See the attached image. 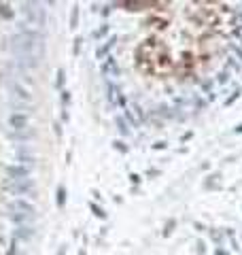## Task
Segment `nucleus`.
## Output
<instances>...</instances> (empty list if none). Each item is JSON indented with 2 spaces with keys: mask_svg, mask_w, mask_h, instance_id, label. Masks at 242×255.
Instances as JSON below:
<instances>
[{
  "mask_svg": "<svg viewBox=\"0 0 242 255\" xmlns=\"http://www.w3.org/2000/svg\"><path fill=\"white\" fill-rule=\"evenodd\" d=\"M9 49L15 53L19 66L38 68L45 58V36L34 30H19L9 38Z\"/></svg>",
  "mask_w": 242,
  "mask_h": 255,
  "instance_id": "nucleus-1",
  "label": "nucleus"
},
{
  "mask_svg": "<svg viewBox=\"0 0 242 255\" xmlns=\"http://www.w3.org/2000/svg\"><path fill=\"white\" fill-rule=\"evenodd\" d=\"M21 6H23V9H19V13L26 17L28 23H32V26H43V23H45V9H43V4H38V2H23Z\"/></svg>",
  "mask_w": 242,
  "mask_h": 255,
  "instance_id": "nucleus-2",
  "label": "nucleus"
},
{
  "mask_svg": "<svg viewBox=\"0 0 242 255\" xmlns=\"http://www.w3.org/2000/svg\"><path fill=\"white\" fill-rule=\"evenodd\" d=\"M11 92H13L15 98H19V100H26V102L32 100V94H30L21 83H11Z\"/></svg>",
  "mask_w": 242,
  "mask_h": 255,
  "instance_id": "nucleus-3",
  "label": "nucleus"
},
{
  "mask_svg": "<svg viewBox=\"0 0 242 255\" xmlns=\"http://www.w3.org/2000/svg\"><path fill=\"white\" fill-rule=\"evenodd\" d=\"M102 73H104V75H109V73L117 75V66H115V60H113V58H107V62H104V66H102Z\"/></svg>",
  "mask_w": 242,
  "mask_h": 255,
  "instance_id": "nucleus-4",
  "label": "nucleus"
},
{
  "mask_svg": "<svg viewBox=\"0 0 242 255\" xmlns=\"http://www.w3.org/2000/svg\"><path fill=\"white\" fill-rule=\"evenodd\" d=\"M55 202H58L60 209H62L64 204H66V189H64V185L58 187V196H55Z\"/></svg>",
  "mask_w": 242,
  "mask_h": 255,
  "instance_id": "nucleus-5",
  "label": "nucleus"
},
{
  "mask_svg": "<svg viewBox=\"0 0 242 255\" xmlns=\"http://www.w3.org/2000/svg\"><path fill=\"white\" fill-rule=\"evenodd\" d=\"M11 124L19 130V128H23V126L28 124V119H26V117H15V115H13V117H11Z\"/></svg>",
  "mask_w": 242,
  "mask_h": 255,
  "instance_id": "nucleus-6",
  "label": "nucleus"
},
{
  "mask_svg": "<svg viewBox=\"0 0 242 255\" xmlns=\"http://www.w3.org/2000/svg\"><path fill=\"white\" fill-rule=\"evenodd\" d=\"M77 21H79V6H75L70 13V28H77Z\"/></svg>",
  "mask_w": 242,
  "mask_h": 255,
  "instance_id": "nucleus-7",
  "label": "nucleus"
},
{
  "mask_svg": "<svg viewBox=\"0 0 242 255\" xmlns=\"http://www.w3.org/2000/svg\"><path fill=\"white\" fill-rule=\"evenodd\" d=\"M64 81H66V75H64V70L60 68V70H58V81H55V85H58V90H60V87H64Z\"/></svg>",
  "mask_w": 242,
  "mask_h": 255,
  "instance_id": "nucleus-8",
  "label": "nucleus"
},
{
  "mask_svg": "<svg viewBox=\"0 0 242 255\" xmlns=\"http://www.w3.org/2000/svg\"><path fill=\"white\" fill-rule=\"evenodd\" d=\"M113 41H115V38H111V41H109V45H104V47H100V49H98V51H96V58H102V55H104V51H107V49H109V47H113Z\"/></svg>",
  "mask_w": 242,
  "mask_h": 255,
  "instance_id": "nucleus-9",
  "label": "nucleus"
},
{
  "mask_svg": "<svg viewBox=\"0 0 242 255\" xmlns=\"http://www.w3.org/2000/svg\"><path fill=\"white\" fill-rule=\"evenodd\" d=\"M92 211H94L96 215H98L100 219H104V217H107V215H104V211H102V209H98V206H94V204H92Z\"/></svg>",
  "mask_w": 242,
  "mask_h": 255,
  "instance_id": "nucleus-10",
  "label": "nucleus"
},
{
  "mask_svg": "<svg viewBox=\"0 0 242 255\" xmlns=\"http://www.w3.org/2000/svg\"><path fill=\"white\" fill-rule=\"evenodd\" d=\"M81 43H83L81 38H77V41H75V47H72V49H75V53H79V51H81Z\"/></svg>",
  "mask_w": 242,
  "mask_h": 255,
  "instance_id": "nucleus-11",
  "label": "nucleus"
},
{
  "mask_svg": "<svg viewBox=\"0 0 242 255\" xmlns=\"http://www.w3.org/2000/svg\"><path fill=\"white\" fill-rule=\"evenodd\" d=\"M62 100H64V102H68V100H70V92L64 90V92H62Z\"/></svg>",
  "mask_w": 242,
  "mask_h": 255,
  "instance_id": "nucleus-12",
  "label": "nucleus"
}]
</instances>
